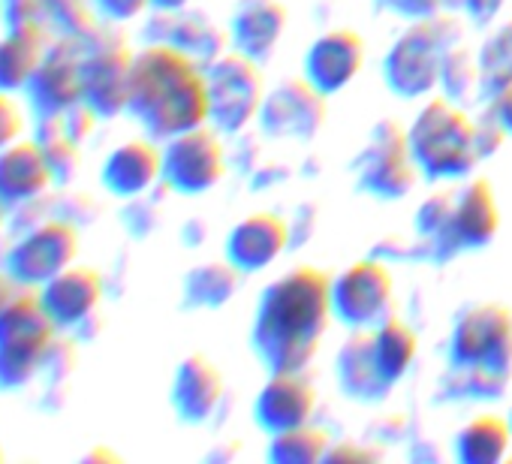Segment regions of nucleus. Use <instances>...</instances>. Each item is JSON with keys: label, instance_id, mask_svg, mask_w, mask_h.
Masks as SVG:
<instances>
[{"label": "nucleus", "instance_id": "nucleus-29", "mask_svg": "<svg viewBox=\"0 0 512 464\" xmlns=\"http://www.w3.org/2000/svg\"><path fill=\"white\" fill-rule=\"evenodd\" d=\"M151 7V0H94V10L109 22H130Z\"/></svg>", "mask_w": 512, "mask_h": 464}, {"label": "nucleus", "instance_id": "nucleus-17", "mask_svg": "<svg viewBox=\"0 0 512 464\" xmlns=\"http://www.w3.org/2000/svg\"><path fill=\"white\" fill-rule=\"evenodd\" d=\"M314 404H317L314 389L302 377H296V371H278V377L263 389L256 413H260V422L266 428L287 431L305 425L308 416L314 413Z\"/></svg>", "mask_w": 512, "mask_h": 464}, {"label": "nucleus", "instance_id": "nucleus-36", "mask_svg": "<svg viewBox=\"0 0 512 464\" xmlns=\"http://www.w3.org/2000/svg\"><path fill=\"white\" fill-rule=\"evenodd\" d=\"M0 13H4V0H0Z\"/></svg>", "mask_w": 512, "mask_h": 464}, {"label": "nucleus", "instance_id": "nucleus-7", "mask_svg": "<svg viewBox=\"0 0 512 464\" xmlns=\"http://www.w3.org/2000/svg\"><path fill=\"white\" fill-rule=\"evenodd\" d=\"M260 73L250 64L247 55H226L217 61L208 79L211 97V118L223 130H238L260 106Z\"/></svg>", "mask_w": 512, "mask_h": 464}, {"label": "nucleus", "instance_id": "nucleus-13", "mask_svg": "<svg viewBox=\"0 0 512 464\" xmlns=\"http://www.w3.org/2000/svg\"><path fill=\"white\" fill-rule=\"evenodd\" d=\"M392 302V278L377 263H359L341 275L332 290V308L347 323H377Z\"/></svg>", "mask_w": 512, "mask_h": 464}, {"label": "nucleus", "instance_id": "nucleus-32", "mask_svg": "<svg viewBox=\"0 0 512 464\" xmlns=\"http://www.w3.org/2000/svg\"><path fill=\"white\" fill-rule=\"evenodd\" d=\"M467 10L476 19H491L500 10V0H467Z\"/></svg>", "mask_w": 512, "mask_h": 464}, {"label": "nucleus", "instance_id": "nucleus-19", "mask_svg": "<svg viewBox=\"0 0 512 464\" xmlns=\"http://www.w3.org/2000/svg\"><path fill=\"white\" fill-rule=\"evenodd\" d=\"M287 245V226L275 214H253L247 217L229 239V257L238 269H263L269 266Z\"/></svg>", "mask_w": 512, "mask_h": 464}, {"label": "nucleus", "instance_id": "nucleus-23", "mask_svg": "<svg viewBox=\"0 0 512 464\" xmlns=\"http://www.w3.org/2000/svg\"><path fill=\"white\" fill-rule=\"evenodd\" d=\"M452 226H455V236L464 242V245H482L494 236L497 229V205H494V196H491V187L485 181H473L455 214H452Z\"/></svg>", "mask_w": 512, "mask_h": 464}, {"label": "nucleus", "instance_id": "nucleus-28", "mask_svg": "<svg viewBox=\"0 0 512 464\" xmlns=\"http://www.w3.org/2000/svg\"><path fill=\"white\" fill-rule=\"evenodd\" d=\"M25 133V112L13 100V94H0V151L19 142Z\"/></svg>", "mask_w": 512, "mask_h": 464}, {"label": "nucleus", "instance_id": "nucleus-2", "mask_svg": "<svg viewBox=\"0 0 512 464\" xmlns=\"http://www.w3.org/2000/svg\"><path fill=\"white\" fill-rule=\"evenodd\" d=\"M329 311V278L317 269H299L266 293L260 323H256V344L275 371H299L314 356Z\"/></svg>", "mask_w": 512, "mask_h": 464}, {"label": "nucleus", "instance_id": "nucleus-15", "mask_svg": "<svg viewBox=\"0 0 512 464\" xmlns=\"http://www.w3.org/2000/svg\"><path fill=\"white\" fill-rule=\"evenodd\" d=\"M431 28L422 25L416 31H410L392 52L386 73L389 82L401 91V94H422L428 91L437 76H440V58L434 55L440 49L437 37L428 34Z\"/></svg>", "mask_w": 512, "mask_h": 464}, {"label": "nucleus", "instance_id": "nucleus-26", "mask_svg": "<svg viewBox=\"0 0 512 464\" xmlns=\"http://www.w3.org/2000/svg\"><path fill=\"white\" fill-rule=\"evenodd\" d=\"M371 341H374V362H377L383 383L401 377L407 371L410 359L416 356V338L398 320H386L383 329Z\"/></svg>", "mask_w": 512, "mask_h": 464}, {"label": "nucleus", "instance_id": "nucleus-3", "mask_svg": "<svg viewBox=\"0 0 512 464\" xmlns=\"http://www.w3.org/2000/svg\"><path fill=\"white\" fill-rule=\"evenodd\" d=\"M55 335L58 326L40 305L37 290H22L0 317V392L25 389L49 368Z\"/></svg>", "mask_w": 512, "mask_h": 464}, {"label": "nucleus", "instance_id": "nucleus-27", "mask_svg": "<svg viewBox=\"0 0 512 464\" xmlns=\"http://www.w3.org/2000/svg\"><path fill=\"white\" fill-rule=\"evenodd\" d=\"M326 455V434L296 425L287 431H278L275 446H272V458L284 461V464H299V461H317Z\"/></svg>", "mask_w": 512, "mask_h": 464}, {"label": "nucleus", "instance_id": "nucleus-16", "mask_svg": "<svg viewBox=\"0 0 512 464\" xmlns=\"http://www.w3.org/2000/svg\"><path fill=\"white\" fill-rule=\"evenodd\" d=\"M365 43L353 31H332L326 34L308 55V76L311 85L320 91L344 88L362 67Z\"/></svg>", "mask_w": 512, "mask_h": 464}, {"label": "nucleus", "instance_id": "nucleus-6", "mask_svg": "<svg viewBox=\"0 0 512 464\" xmlns=\"http://www.w3.org/2000/svg\"><path fill=\"white\" fill-rule=\"evenodd\" d=\"M223 175V148L205 127L178 133L163 148V181L178 193H202Z\"/></svg>", "mask_w": 512, "mask_h": 464}, {"label": "nucleus", "instance_id": "nucleus-5", "mask_svg": "<svg viewBox=\"0 0 512 464\" xmlns=\"http://www.w3.org/2000/svg\"><path fill=\"white\" fill-rule=\"evenodd\" d=\"M79 257V229L67 220L49 217L10 245L4 257V272L22 290H40L55 275L76 266Z\"/></svg>", "mask_w": 512, "mask_h": 464}, {"label": "nucleus", "instance_id": "nucleus-35", "mask_svg": "<svg viewBox=\"0 0 512 464\" xmlns=\"http://www.w3.org/2000/svg\"><path fill=\"white\" fill-rule=\"evenodd\" d=\"M7 211H10V208H7V202L0 199V229H4V223H7Z\"/></svg>", "mask_w": 512, "mask_h": 464}, {"label": "nucleus", "instance_id": "nucleus-37", "mask_svg": "<svg viewBox=\"0 0 512 464\" xmlns=\"http://www.w3.org/2000/svg\"><path fill=\"white\" fill-rule=\"evenodd\" d=\"M0 461H4V449H0Z\"/></svg>", "mask_w": 512, "mask_h": 464}, {"label": "nucleus", "instance_id": "nucleus-1", "mask_svg": "<svg viewBox=\"0 0 512 464\" xmlns=\"http://www.w3.org/2000/svg\"><path fill=\"white\" fill-rule=\"evenodd\" d=\"M127 109L157 139H172L202 127L205 118H211V97L196 58L172 43L133 55Z\"/></svg>", "mask_w": 512, "mask_h": 464}, {"label": "nucleus", "instance_id": "nucleus-10", "mask_svg": "<svg viewBox=\"0 0 512 464\" xmlns=\"http://www.w3.org/2000/svg\"><path fill=\"white\" fill-rule=\"evenodd\" d=\"M25 94L43 121L67 115L82 103V58L64 46L49 49Z\"/></svg>", "mask_w": 512, "mask_h": 464}, {"label": "nucleus", "instance_id": "nucleus-31", "mask_svg": "<svg viewBox=\"0 0 512 464\" xmlns=\"http://www.w3.org/2000/svg\"><path fill=\"white\" fill-rule=\"evenodd\" d=\"M497 115H500V124L512 133V85L500 91V100H497Z\"/></svg>", "mask_w": 512, "mask_h": 464}, {"label": "nucleus", "instance_id": "nucleus-25", "mask_svg": "<svg viewBox=\"0 0 512 464\" xmlns=\"http://www.w3.org/2000/svg\"><path fill=\"white\" fill-rule=\"evenodd\" d=\"M509 446V425L497 416H479L458 434V455L470 464L503 458Z\"/></svg>", "mask_w": 512, "mask_h": 464}, {"label": "nucleus", "instance_id": "nucleus-8", "mask_svg": "<svg viewBox=\"0 0 512 464\" xmlns=\"http://www.w3.org/2000/svg\"><path fill=\"white\" fill-rule=\"evenodd\" d=\"M133 55L124 46H100L82 58V103L94 115H118L130 106Z\"/></svg>", "mask_w": 512, "mask_h": 464}, {"label": "nucleus", "instance_id": "nucleus-24", "mask_svg": "<svg viewBox=\"0 0 512 464\" xmlns=\"http://www.w3.org/2000/svg\"><path fill=\"white\" fill-rule=\"evenodd\" d=\"M284 19L287 16L275 0H253V4H247V10H241V16L235 22V37H238L244 55L263 58L281 37Z\"/></svg>", "mask_w": 512, "mask_h": 464}, {"label": "nucleus", "instance_id": "nucleus-9", "mask_svg": "<svg viewBox=\"0 0 512 464\" xmlns=\"http://www.w3.org/2000/svg\"><path fill=\"white\" fill-rule=\"evenodd\" d=\"M40 305L58 326V332H73L94 317L103 302V278L91 266H70L37 290Z\"/></svg>", "mask_w": 512, "mask_h": 464}, {"label": "nucleus", "instance_id": "nucleus-18", "mask_svg": "<svg viewBox=\"0 0 512 464\" xmlns=\"http://www.w3.org/2000/svg\"><path fill=\"white\" fill-rule=\"evenodd\" d=\"M46 52V31L37 28H10L0 37V94L25 91Z\"/></svg>", "mask_w": 512, "mask_h": 464}, {"label": "nucleus", "instance_id": "nucleus-33", "mask_svg": "<svg viewBox=\"0 0 512 464\" xmlns=\"http://www.w3.org/2000/svg\"><path fill=\"white\" fill-rule=\"evenodd\" d=\"M392 4L401 13H428L434 0H392Z\"/></svg>", "mask_w": 512, "mask_h": 464}, {"label": "nucleus", "instance_id": "nucleus-11", "mask_svg": "<svg viewBox=\"0 0 512 464\" xmlns=\"http://www.w3.org/2000/svg\"><path fill=\"white\" fill-rule=\"evenodd\" d=\"M55 181V166L43 142L19 139L0 151V199L7 208L28 205L40 199Z\"/></svg>", "mask_w": 512, "mask_h": 464}, {"label": "nucleus", "instance_id": "nucleus-4", "mask_svg": "<svg viewBox=\"0 0 512 464\" xmlns=\"http://www.w3.org/2000/svg\"><path fill=\"white\" fill-rule=\"evenodd\" d=\"M410 154L431 175H461L479 154L476 130L449 100H434L413 124Z\"/></svg>", "mask_w": 512, "mask_h": 464}, {"label": "nucleus", "instance_id": "nucleus-14", "mask_svg": "<svg viewBox=\"0 0 512 464\" xmlns=\"http://www.w3.org/2000/svg\"><path fill=\"white\" fill-rule=\"evenodd\" d=\"M163 178V151L154 142L130 139L103 163V184L115 196H139Z\"/></svg>", "mask_w": 512, "mask_h": 464}, {"label": "nucleus", "instance_id": "nucleus-21", "mask_svg": "<svg viewBox=\"0 0 512 464\" xmlns=\"http://www.w3.org/2000/svg\"><path fill=\"white\" fill-rule=\"evenodd\" d=\"M275 124V130L287 133H314L323 121V100L308 85H284L269 103H266V124Z\"/></svg>", "mask_w": 512, "mask_h": 464}, {"label": "nucleus", "instance_id": "nucleus-22", "mask_svg": "<svg viewBox=\"0 0 512 464\" xmlns=\"http://www.w3.org/2000/svg\"><path fill=\"white\" fill-rule=\"evenodd\" d=\"M395 124H386V130L377 136V154H374V166L365 178V184L383 196H401L410 184H413V166H410V151L407 142L395 133V139L389 142Z\"/></svg>", "mask_w": 512, "mask_h": 464}, {"label": "nucleus", "instance_id": "nucleus-12", "mask_svg": "<svg viewBox=\"0 0 512 464\" xmlns=\"http://www.w3.org/2000/svg\"><path fill=\"white\" fill-rule=\"evenodd\" d=\"M455 359L467 365L503 368L512 359V317L497 305L470 311L455 332Z\"/></svg>", "mask_w": 512, "mask_h": 464}, {"label": "nucleus", "instance_id": "nucleus-30", "mask_svg": "<svg viewBox=\"0 0 512 464\" xmlns=\"http://www.w3.org/2000/svg\"><path fill=\"white\" fill-rule=\"evenodd\" d=\"M22 296V287L7 275V272H0V317H4L10 311V305Z\"/></svg>", "mask_w": 512, "mask_h": 464}, {"label": "nucleus", "instance_id": "nucleus-20", "mask_svg": "<svg viewBox=\"0 0 512 464\" xmlns=\"http://www.w3.org/2000/svg\"><path fill=\"white\" fill-rule=\"evenodd\" d=\"M220 392H223V380H220L217 368L202 356H190L175 374L172 404L181 419L202 422L220 401Z\"/></svg>", "mask_w": 512, "mask_h": 464}, {"label": "nucleus", "instance_id": "nucleus-34", "mask_svg": "<svg viewBox=\"0 0 512 464\" xmlns=\"http://www.w3.org/2000/svg\"><path fill=\"white\" fill-rule=\"evenodd\" d=\"M190 0H151V7L163 10V13H175V10H184Z\"/></svg>", "mask_w": 512, "mask_h": 464}]
</instances>
